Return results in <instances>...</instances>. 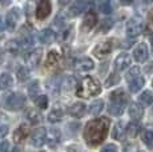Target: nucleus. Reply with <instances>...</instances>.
I'll use <instances>...</instances> for the list:
<instances>
[{"mask_svg": "<svg viewBox=\"0 0 153 152\" xmlns=\"http://www.w3.org/2000/svg\"><path fill=\"white\" fill-rule=\"evenodd\" d=\"M109 119L97 118L88 121L84 128V139L89 147H97L105 140L109 131Z\"/></svg>", "mask_w": 153, "mask_h": 152, "instance_id": "nucleus-1", "label": "nucleus"}, {"mask_svg": "<svg viewBox=\"0 0 153 152\" xmlns=\"http://www.w3.org/2000/svg\"><path fill=\"white\" fill-rule=\"evenodd\" d=\"M101 92V86L95 77L87 76L81 80V83L79 84L77 89H76V96L83 99H89L92 96H96Z\"/></svg>", "mask_w": 153, "mask_h": 152, "instance_id": "nucleus-2", "label": "nucleus"}, {"mask_svg": "<svg viewBox=\"0 0 153 152\" xmlns=\"http://www.w3.org/2000/svg\"><path fill=\"white\" fill-rule=\"evenodd\" d=\"M126 103H128V98H126L125 92L123 89H117L111 93V104L108 107V111L112 115L120 116L125 111Z\"/></svg>", "mask_w": 153, "mask_h": 152, "instance_id": "nucleus-3", "label": "nucleus"}, {"mask_svg": "<svg viewBox=\"0 0 153 152\" xmlns=\"http://www.w3.org/2000/svg\"><path fill=\"white\" fill-rule=\"evenodd\" d=\"M25 106V96L20 92H11L3 99V107L8 111H20Z\"/></svg>", "mask_w": 153, "mask_h": 152, "instance_id": "nucleus-4", "label": "nucleus"}, {"mask_svg": "<svg viewBox=\"0 0 153 152\" xmlns=\"http://www.w3.org/2000/svg\"><path fill=\"white\" fill-rule=\"evenodd\" d=\"M144 30V19L141 16H133L126 23V35L129 37H136Z\"/></svg>", "mask_w": 153, "mask_h": 152, "instance_id": "nucleus-5", "label": "nucleus"}, {"mask_svg": "<svg viewBox=\"0 0 153 152\" xmlns=\"http://www.w3.org/2000/svg\"><path fill=\"white\" fill-rule=\"evenodd\" d=\"M112 48H113V43H112V40L101 42V43H99V44L95 47L93 54H95V56L99 57V59H104L105 56H108V55L111 54Z\"/></svg>", "mask_w": 153, "mask_h": 152, "instance_id": "nucleus-6", "label": "nucleus"}, {"mask_svg": "<svg viewBox=\"0 0 153 152\" xmlns=\"http://www.w3.org/2000/svg\"><path fill=\"white\" fill-rule=\"evenodd\" d=\"M47 142V130L44 127H39L33 131L31 137V143L33 147H42Z\"/></svg>", "mask_w": 153, "mask_h": 152, "instance_id": "nucleus-7", "label": "nucleus"}, {"mask_svg": "<svg viewBox=\"0 0 153 152\" xmlns=\"http://www.w3.org/2000/svg\"><path fill=\"white\" fill-rule=\"evenodd\" d=\"M51 11H52V4H51V1H48V0H42V1H39V4H37V8H36V17H37L39 20H44L45 17L49 16Z\"/></svg>", "mask_w": 153, "mask_h": 152, "instance_id": "nucleus-8", "label": "nucleus"}, {"mask_svg": "<svg viewBox=\"0 0 153 152\" xmlns=\"http://www.w3.org/2000/svg\"><path fill=\"white\" fill-rule=\"evenodd\" d=\"M42 56H43V49L36 48L31 52H27L24 59L27 61V64H29L31 67H36L40 63V60H42Z\"/></svg>", "mask_w": 153, "mask_h": 152, "instance_id": "nucleus-9", "label": "nucleus"}, {"mask_svg": "<svg viewBox=\"0 0 153 152\" xmlns=\"http://www.w3.org/2000/svg\"><path fill=\"white\" fill-rule=\"evenodd\" d=\"M148 55H149V51H148V47H146L145 43H140L137 45V48L134 49L133 52V56H134V60L137 63H143L148 59Z\"/></svg>", "mask_w": 153, "mask_h": 152, "instance_id": "nucleus-10", "label": "nucleus"}, {"mask_svg": "<svg viewBox=\"0 0 153 152\" xmlns=\"http://www.w3.org/2000/svg\"><path fill=\"white\" fill-rule=\"evenodd\" d=\"M28 135H29V127L27 124H20L19 128H16V131H15V133H13L15 143H17V144L23 143L28 137Z\"/></svg>", "mask_w": 153, "mask_h": 152, "instance_id": "nucleus-11", "label": "nucleus"}, {"mask_svg": "<svg viewBox=\"0 0 153 152\" xmlns=\"http://www.w3.org/2000/svg\"><path fill=\"white\" fill-rule=\"evenodd\" d=\"M97 23V15L93 11H88L84 16V22H83V30L84 31H91Z\"/></svg>", "mask_w": 153, "mask_h": 152, "instance_id": "nucleus-12", "label": "nucleus"}, {"mask_svg": "<svg viewBox=\"0 0 153 152\" xmlns=\"http://www.w3.org/2000/svg\"><path fill=\"white\" fill-rule=\"evenodd\" d=\"M17 20H19V10H11L10 12L7 13V17H5V25H7L8 31H13L16 28Z\"/></svg>", "mask_w": 153, "mask_h": 152, "instance_id": "nucleus-13", "label": "nucleus"}, {"mask_svg": "<svg viewBox=\"0 0 153 152\" xmlns=\"http://www.w3.org/2000/svg\"><path fill=\"white\" fill-rule=\"evenodd\" d=\"M93 61L92 59H89V57H81V59H79L76 61L75 64V68L77 72H87V71H91V69L93 68Z\"/></svg>", "mask_w": 153, "mask_h": 152, "instance_id": "nucleus-14", "label": "nucleus"}, {"mask_svg": "<svg viewBox=\"0 0 153 152\" xmlns=\"http://www.w3.org/2000/svg\"><path fill=\"white\" fill-rule=\"evenodd\" d=\"M129 64H131V56H129L128 54H121L116 57L113 66H114L116 71H124Z\"/></svg>", "mask_w": 153, "mask_h": 152, "instance_id": "nucleus-15", "label": "nucleus"}, {"mask_svg": "<svg viewBox=\"0 0 153 152\" xmlns=\"http://www.w3.org/2000/svg\"><path fill=\"white\" fill-rule=\"evenodd\" d=\"M60 139H61V133L57 128H51L47 132V143H48L49 147H56L60 143Z\"/></svg>", "mask_w": 153, "mask_h": 152, "instance_id": "nucleus-16", "label": "nucleus"}, {"mask_svg": "<svg viewBox=\"0 0 153 152\" xmlns=\"http://www.w3.org/2000/svg\"><path fill=\"white\" fill-rule=\"evenodd\" d=\"M68 111H69V115L73 116V118H83L85 115V111H87V106L84 103L77 101V103H73L69 107Z\"/></svg>", "mask_w": 153, "mask_h": 152, "instance_id": "nucleus-17", "label": "nucleus"}, {"mask_svg": "<svg viewBox=\"0 0 153 152\" xmlns=\"http://www.w3.org/2000/svg\"><path fill=\"white\" fill-rule=\"evenodd\" d=\"M60 63V55L57 51H51L48 52V56L45 60V68L47 69H55Z\"/></svg>", "mask_w": 153, "mask_h": 152, "instance_id": "nucleus-18", "label": "nucleus"}, {"mask_svg": "<svg viewBox=\"0 0 153 152\" xmlns=\"http://www.w3.org/2000/svg\"><path fill=\"white\" fill-rule=\"evenodd\" d=\"M144 115V107L140 103H132L129 107V116L133 120H140Z\"/></svg>", "mask_w": 153, "mask_h": 152, "instance_id": "nucleus-19", "label": "nucleus"}, {"mask_svg": "<svg viewBox=\"0 0 153 152\" xmlns=\"http://www.w3.org/2000/svg\"><path fill=\"white\" fill-rule=\"evenodd\" d=\"M87 5H88L87 1H81V0L75 1L69 7V16H79L81 12H84V11H85Z\"/></svg>", "mask_w": 153, "mask_h": 152, "instance_id": "nucleus-20", "label": "nucleus"}, {"mask_svg": "<svg viewBox=\"0 0 153 152\" xmlns=\"http://www.w3.org/2000/svg\"><path fill=\"white\" fill-rule=\"evenodd\" d=\"M143 140L148 147L153 148V124H148L143 131Z\"/></svg>", "mask_w": 153, "mask_h": 152, "instance_id": "nucleus-21", "label": "nucleus"}, {"mask_svg": "<svg viewBox=\"0 0 153 152\" xmlns=\"http://www.w3.org/2000/svg\"><path fill=\"white\" fill-rule=\"evenodd\" d=\"M39 39L42 43H44V44H51V43L55 40V32L52 30H49V28H45V30H43L40 32Z\"/></svg>", "mask_w": 153, "mask_h": 152, "instance_id": "nucleus-22", "label": "nucleus"}, {"mask_svg": "<svg viewBox=\"0 0 153 152\" xmlns=\"http://www.w3.org/2000/svg\"><path fill=\"white\" fill-rule=\"evenodd\" d=\"M63 108L61 107H55L53 110L51 111V112L48 113V121L49 123H59L63 119Z\"/></svg>", "mask_w": 153, "mask_h": 152, "instance_id": "nucleus-23", "label": "nucleus"}, {"mask_svg": "<svg viewBox=\"0 0 153 152\" xmlns=\"http://www.w3.org/2000/svg\"><path fill=\"white\" fill-rule=\"evenodd\" d=\"M22 48V44H20V40H16V39H12L10 42H7L5 44V51L10 52V54H17Z\"/></svg>", "mask_w": 153, "mask_h": 152, "instance_id": "nucleus-24", "label": "nucleus"}, {"mask_svg": "<svg viewBox=\"0 0 153 152\" xmlns=\"http://www.w3.org/2000/svg\"><path fill=\"white\" fill-rule=\"evenodd\" d=\"M125 135V128H124V123L119 121L113 128V132H112V136L116 140H121L123 136Z\"/></svg>", "mask_w": 153, "mask_h": 152, "instance_id": "nucleus-25", "label": "nucleus"}, {"mask_svg": "<svg viewBox=\"0 0 153 152\" xmlns=\"http://www.w3.org/2000/svg\"><path fill=\"white\" fill-rule=\"evenodd\" d=\"M39 92H40V84L37 80H33L29 83L28 86V95L31 99H36V96H39Z\"/></svg>", "mask_w": 153, "mask_h": 152, "instance_id": "nucleus-26", "label": "nucleus"}, {"mask_svg": "<svg viewBox=\"0 0 153 152\" xmlns=\"http://www.w3.org/2000/svg\"><path fill=\"white\" fill-rule=\"evenodd\" d=\"M102 110H104V101L102 100H95L89 106V113L92 116H97Z\"/></svg>", "mask_w": 153, "mask_h": 152, "instance_id": "nucleus-27", "label": "nucleus"}, {"mask_svg": "<svg viewBox=\"0 0 153 152\" xmlns=\"http://www.w3.org/2000/svg\"><path fill=\"white\" fill-rule=\"evenodd\" d=\"M27 118H28V120L31 121L32 124H37V123L42 121V113H40L37 110L32 108V110H29L27 112Z\"/></svg>", "mask_w": 153, "mask_h": 152, "instance_id": "nucleus-28", "label": "nucleus"}, {"mask_svg": "<svg viewBox=\"0 0 153 152\" xmlns=\"http://www.w3.org/2000/svg\"><path fill=\"white\" fill-rule=\"evenodd\" d=\"M13 80L11 77V75L8 74H0V91L1 89H5V88H10L12 86Z\"/></svg>", "mask_w": 153, "mask_h": 152, "instance_id": "nucleus-29", "label": "nucleus"}, {"mask_svg": "<svg viewBox=\"0 0 153 152\" xmlns=\"http://www.w3.org/2000/svg\"><path fill=\"white\" fill-rule=\"evenodd\" d=\"M139 128L140 125L136 124V123H129L128 125H126L125 128V133L128 137H131V139H133V137L137 136V133H139Z\"/></svg>", "mask_w": 153, "mask_h": 152, "instance_id": "nucleus-30", "label": "nucleus"}, {"mask_svg": "<svg viewBox=\"0 0 153 152\" xmlns=\"http://www.w3.org/2000/svg\"><path fill=\"white\" fill-rule=\"evenodd\" d=\"M143 86H144V79L139 76L137 79H134L133 81L129 83V89H131V92H137L143 88Z\"/></svg>", "mask_w": 153, "mask_h": 152, "instance_id": "nucleus-31", "label": "nucleus"}, {"mask_svg": "<svg viewBox=\"0 0 153 152\" xmlns=\"http://www.w3.org/2000/svg\"><path fill=\"white\" fill-rule=\"evenodd\" d=\"M140 101L145 106H151L153 103V93L151 91H144L140 95Z\"/></svg>", "mask_w": 153, "mask_h": 152, "instance_id": "nucleus-32", "label": "nucleus"}, {"mask_svg": "<svg viewBox=\"0 0 153 152\" xmlns=\"http://www.w3.org/2000/svg\"><path fill=\"white\" fill-rule=\"evenodd\" d=\"M29 75H31V71H29L28 67H22V68H19V71H17V74H16L19 81H25L29 77Z\"/></svg>", "mask_w": 153, "mask_h": 152, "instance_id": "nucleus-33", "label": "nucleus"}, {"mask_svg": "<svg viewBox=\"0 0 153 152\" xmlns=\"http://www.w3.org/2000/svg\"><path fill=\"white\" fill-rule=\"evenodd\" d=\"M35 104H36L37 108L40 110H45L48 107V98L45 95H39L36 99H35Z\"/></svg>", "mask_w": 153, "mask_h": 152, "instance_id": "nucleus-34", "label": "nucleus"}, {"mask_svg": "<svg viewBox=\"0 0 153 152\" xmlns=\"http://www.w3.org/2000/svg\"><path fill=\"white\" fill-rule=\"evenodd\" d=\"M112 25H113V20L112 19H104L101 22V24H100V27H99V34H105V32H108L112 28Z\"/></svg>", "mask_w": 153, "mask_h": 152, "instance_id": "nucleus-35", "label": "nucleus"}, {"mask_svg": "<svg viewBox=\"0 0 153 152\" xmlns=\"http://www.w3.org/2000/svg\"><path fill=\"white\" fill-rule=\"evenodd\" d=\"M140 75V68L139 67H133V68L129 69V72L126 74V80L131 83V81H133L134 79H137Z\"/></svg>", "mask_w": 153, "mask_h": 152, "instance_id": "nucleus-36", "label": "nucleus"}, {"mask_svg": "<svg viewBox=\"0 0 153 152\" xmlns=\"http://www.w3.org/2000/svg\"><path fill=\"white\" fill-rule=\"evenodd\" d=\"M120 81V76L117 74H112L109 75V77L105 80V87H112V86H116L117 83Z\"/></svg>", "mask_w": 153, "mask_h": 152, "instance_id": "nucleus-37", "label": "nucleus"}, {"mask_svg": "<svg viewBox=\"0 0 153 152\" xmlns=\"http://www.w3.org/2000/svg\"><path fill=\"white\" fill-rule=\"evenodd\" d=\"M99 8H100V11H101L102 13H111L112 12V4H111V1H108V0L100 3Z\"/></svg>", "mask_w": 153, "mask_h": 152, "instance_id": "nucleus-38", "label": "nucleus"}, {"mask_svg": "<svg viewBox=\"0 0 153 152\" xmlns=\"http://www.w3.org/2000/svg\"><path fill=\"white\" fill-rule=\"evenodd\" d=\"M7 133H8V125L0 123V139H1V137H4Z\"/></svg>", "mask_w": 153, "mask_h": 152, "instance_id": "nucleus-39", "label": "nucleus"}, {"mask_svg": "<svg viewBox=\"0 0 153 152\" xmlns=\"http://www.w3.org/2000/svg\"><path fill=\"white\" fill-rule=\"evenodd\" d=\"M101 152H117V147L114 144H107L101 150Z\"/></svg>", "mask_w": 153, "mask_h": 152, "instance_id": "nucleus-40", "label": "nucleus"}, {"mask_svg": "<svg viewBox=\"0 0 153 152\" xmlns=\"http://www.w3.org/2000/svg\"><path fill=\"white\" fill-rule=\"evenodd\" d=\"M8 151H10V143L7 140L0 143V152H8Z\"/></svg>", "mask_w": 153, "mask_h": 152, "instance_id": "nucleus-41", "label": "nucleus"}, {"mask_svg": "<svg viewBox=\"0 0 153 152\" xmlns=\"http://www.w3.org/2000/svg\"><path fill=\"white\" fill-rule=\"evenodd\" d=\"M75 77H69L68 79V80H67V84H65V88L67 89H71V88H72V86H73V84H75Z\"/></svg>", "mask_w": 153, "mask_h": 152, "instance_id": "nucleus-42", "label": "nucleus"}, {"mask_svg": "<svg viewBox=\"0 0 153 152\" xmlns=\"http://www.w3.org/2000/svg\"><path fill=\"white\" fill-rule=\"evenodd\" d=\"M149 23H151V25H153V8L149 12Z\"/></svg>", "mask_w": 153, "mask_h": 152, "instance_id": "nucleus-43", "label": "nucleus"}, {"mask_svg": "<svg viewBox=\"0 0 153 152\" xmlns=\"http://www.w3.org/2000/svg\"><path fill=\"white\" fill-rule=\"evenodd\" d=\"M3 27H4V22H3V17L0 16V30H3Z\"/></svg>", "mask_w": 153, "mask_h": 152, "instance_id": "nucleus-44", "label": "nucleus"}, {"mask_svg": "<svg viewBox=\"0 0 153 152\" xmlns=\"http://www.w3.org/2000/svg\"><path fill=\"white\" fill-rule=\"evenodd\" d=\"M3 56H4V54H3V49L0 48V61L3 60Z\"/></svg>", "mask_w": 153, "mask_h": 152, "instance_id": "nucleus-45", "label": "nucleus"}, {"mask_svg": "<svg viewBox=\"0 0 153 152\" xmlns=\"http://www.w3.org/2000/svg\"><path fill=\"white\" fill-rule=\"evenodd\" d=\"M12 152H22V151H20V148H17V147H15L13 148V151Z\"/></svg>", "mask_w": 153, "mask_h": 152, "instance_id": "nucleus-46", "label": "nucleus"}, {"mask_svg": "<svg viewBox=\"0 0 153 152\" xmlns=\"http://www.w3.org/2000/svg\"><path fill=\"white\" fill-rule=\"evenodd\" d=\"M151 43H152V44H153V34L151 35Z\"/></svg>", "mask_w": 153, "mask_h": 152, "instance_id": "nucleus-47", "label": "nucleus"}, {"mask_svg": "<svg viewBox=\"0 0 153 152\" xmlns=\"http://www.w3.org/2000/svg\"><path fill=\"white\" fill-rule=\"evenodd\" d=\"M3 39V36H1V35H0V40H1Z\"/></svg>", "mask_w": 153, "mask_h": 152, "instance_id": "nucleus-48", "label": "nucleus"}, {"mask_svg": "<svg viewBox=\"0 0 153 152\" xmlns=\"http://www.w3.org/2000/svg\"><path fill=\"white\" fill-rule=\"evenodd\" d=\"M137 152H143V151H137Z\"/></svg>", "mask_w": 153, "mask_h": 152, "instance_id": "nucleus-49", "label": "nucleus"}]
</instances>
